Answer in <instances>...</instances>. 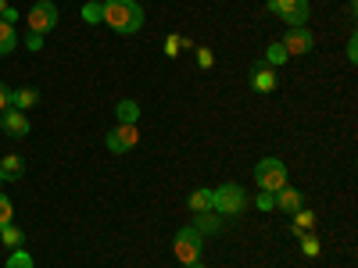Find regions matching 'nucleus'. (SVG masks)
I'll use <instances>...</instances> for the list:
<instances>
[{"instance_id":"obj_1","label":"nucleus","mask_w":358,"mask_h":268,"mask_svg":"<svg viewBox=\"0 0 358 268\" xmlns=\"http://www.w3.org/2000/svg\"><path fill=\"white\" fill-rule=\"evenodd\" d=\"M101 22H108V29H115L118 36H133L143 29V8L136 0H104Z\"/></svg>"},{"instance_id":"obj_2","label":"nucleus","mask_w":358,"mask_h":268,"mask_svg":"<svg viewBox=\"0 0 358 268\" xmlns=\"http://www.w3.org/2000/svg\"><path fill=\"white\" fill-rule=\"evenodd\" d=\"M248 207V190L241 183H222L219 190H212V211H219L222 218H233Z\"/></svg>"},{"instance_id":"obj_3","label":"nucleus","mask_w":358,"mask_h":268,"mask_svg":"<svg viewBox=\"0 0 358 268\" xmlns=\"http://www.w3.org/2000/svg\"><path fill=\"white\" fill-rule=\"evenodd\" d=\"M255 183L262 193H276L280 186H287V165L280 158H262L255 165Z\"/></svg>"},{"instance_id":"obj_4","label":"nucleus","mask_w":358,"mask_h":268,"mask_svg":"<svg viewBox=\"0 0 358 268\" xmlns=\"http://www.w3.org/2000/svg\"><path fill=\"white\" fill-rule=\"evenodd\" d=\"M201 240H204V236H201L194 225H183V229L176 232V240H172V254L179 258V265L201 261Z\"/></svg>"},{"instance_id":"obj_5","label":"nucleus","mask_w":358,"mask_h":268,"mask_svg":"<svg viewBox=\"0 0 358 268\" xmlns=\"http://www.w3.org/2000/svg\"><path fill=\"white\" fill-rule=\"evenodd\" d=\"M29 33H40V36H47V33H54V25H57V8L50 4V0H36L33 8H29Z\"/></svg>"},{"instance_id":"obj_6","label":"nucleus","mask_w":358,"mask_h":268,"mask_svg":"<svg viewBox=\"0 0 358 268\" xmlns=\"http://www.w3.org/2000/svg\"><path fill=\"white\" fill-rule=\"evenodd\" d=\"M268 11L280 15L290 29H294V25H305V22H308V15H312L308 0H268Z\"/></svg>"},{"instance_id":"obj_7","label":"nucleus","mask_w":358,"mask_h":268,"mask_svg":"<svg viewBox=\"0 0 358 268\" xmlns=\"http://www.w3.org/2000/svg\"><path fill=\"white\" fill-rule=\"evenodd\" d=\"M104 143H108L111 154H126V151H133V147L140 143V129H136V126H115V129L104 136Z\"/></svg>"},{"instance_id":"obj_8","label":"nucleus","mask_w":358,"mask_h":268,"mask_svg":"<svg viewBox=\"0 0 358 268\" xmlns=\"http://www.w3.org/2000/svg\"><path fill=\"white\" fill-rule=\"evenodd\" d=\"M283 43V50L294 57V54H308L312 47H315V40H312V33H308V29L305 25H294V29H287V36L280 40Z\"/></svg>"},{"instance_id":"obj_9","label":"nucleus","mask_w":358,"mask_h":268,"mask_svg":"<svg viewBox=\"0 0 358 268\" xmlns=\"http://www.w3.org/2000/svg\"><path fill=\"white\" fill-rule=\"evenodd\" d=\"M0 129H4L8 136H15V140H22V136H29V118L22 111L8 107L4 114H0Z\"/></svg>"},{"instance_id":"obj_10","label":"nucleus","mask_w":358,"mask_h":268,"mask_svg":"<svg viewBox=\"0 0 358 268\" xmlns=\"http://www.w3.org/2000/svg\"><path fill=\"white\" fill-rule=\"evenodd\" d=\"M251 89H255V94H273V89H276V68L255 65L251 68Z\"/></svg>"},{"instance_id":"obj_11","label":"nucleus","mask_w":358,"mask_h":268,"mask_svg":"<svg viewBox=\"0 0 358 268\" xmlns=\"http://www.w3.org/2000/svg\"><path fill=\"white\" fill-rule=\"evenodd\" d=\"M273 200H276V207H280V211H290V215L297 211V207H301V193H297L290 183H287V186H280V190L273 193Z\"/></svg>"},{"instance_id":"obj_12","label":"nucleus","mask_w":358,"mask_h":268,"mask_svg":"<svg viewBox=\"0 0 358 268\" xmlns=\"http://www.w3.org/2000/svg\"><path fill=\"white\" fill-rule=\"evenodd\" d=\"M40 104V94H36V89H29V86H18V89H11V107L15 111H29V107H36Z\"/></svg>"},{"instance_id":"obj_13","label":"nucleus","mask_w":358,"mask_h":268,"mask_svg":"<svg viewBox=\"0 0 358 268\" xmlns=\"http://www.w3.org/2000/svg\"><path fill=\"white\" fill-rule=\"evenodd\" d=\"M15 50H18V29H15V22L0 18V57L15 54Z\"/></svg>"},{"instance_id":"obj_14","label":"nucleus","mask_w":358,"mask_h":268,"mask_svg":"<svg viewBox=\"0 0 358 268\" xmlns=\"http://www.w3.org/2000/svg\"><path fill=\"white\" fill-rule=\"evenodd\" d=\"M115 114H118V126H136L140 122V104L136 100H118Z\"/></svg>"},{"instance_id":"obj_15","label":"nucleus","mask_w":358,"mask_h":268,"mask_svg":"<svg viewBox=\"0 0 358 268\" xmlns=\"http://www.w3.org/2000/svg\"><path fill=\"white\" fill-rule=\"evenodd\" d=\"M222 225H226V222H222L219 211H201V215L194 218V229H197L201 236H204V232H219Z\"/></svg>"},{"instance_id":"obj_16","label":"nucleus","mask_w":358,"mask_h":268,"mask_svg":"<svg viewBox=\"0 0 358 268\" xmlns=\"http://www.w3.org/2000/svg\"><path fill=\"white\" fill-rule=\"evenodd\" d=\"M0 244H4L8 251H18L22 244H25V232L11 222V225H4V229H0Z\"/></svg>"},{"instance_id":"obj_17","label":"nucleus","mask_w":358,"mask_h":268,"mask_svg":"<svg viewBox=\"0 0 358 268\" xmlns=\"http://www.w3.org/2000/svg\"><path fill=\"white\" fill-rule=\"evenodd\" d=\"M290 61V54L283 50V43L276 40V43H268V50H265V61L262 65H268V68H280V65H287Z\"/></svg>"},{"instance_id":"obj_18","label":"nucleus","mask_w":358,"mask_h":268,"mask_svg":"<svg viewBox=\"0 0 358 268\" xmlns=\"http://www.w3.org/2000/svg\"><path fill=\"white\" fill-rule=\"evenodd\" d=\"M187 204H190V211H194V215L212 211V190H194V193L187 197Z\"/></svg>"},{"instance_id":"obj_19","label":"nucleus","mask_w":358,"mask_h":268,"mask_svg":"<svg viewBox=\"0 0 358 268\" xmlns=\"http://www.w3.org/2000/svg\"><path fill=\"white\" fill-rule=\"evenodd\" d=\"M312 229H315V215L305 211V207H297V211H294V236H305Z\"/></svg>"},{"instance_id":"obj_20","label":"nucleus","mask_w":358,"mask_h":268,"mask_svg":"<svg viewBox=\"0 0 358 268\" xmlns=\"http://www.w3.org/2000/svg\"><path fill=\"white\" fill-rule=\"evenodd\" d=\"M0 172H4V179H22V172H25V161H22L18 154H8L4 161H0Z\"/></svg>"},{"instance_id":"obj_21","label":"nucleus","mask_w":358,"mask_h":268,"mask_svg":"<svg viewBox=\"0 0 358 268\" xmlns=\"http://www.w3.org/2000/svg\"><path fill=\"white\" fill-rule=\"evenodd\" d=\"M4 268H36V261L33 258H29V251H11V258H8V265Z\"/></svg>"},{"instance_id":"obj_22","label":"nucleus","mask_w":358,"mask_h":268,"mask_svg":"<svg viewBox=\"0 0 358 268\" xmlns=\"http://www.w3.org/2000/svg\"><path fill=\"white\" fill-rule=\"evenodd\" d=\"M15 222V204L8 200V193H0V229Z\"/></svg>"},{"instance_id":"obj_23","label":"nucleus","mask_w":358,"mask_h":268,"mask_svg":"<svg viewBox=\"0 0 358 268\" xmlns=\"http://www.w3.org/2000/svg\"><path fill=\"white\" fill-rule=\"evenodd\" d=\"M301 254H305V258H319V254H322V244L315 240L312 232H305V236H301Z\"/></svg>"},{"instance_id":"obj_24","label":"nucleus","mask_w":358,"mask_h":268,"mask_svg":"<svg viewBox=\"0 0 358 268\" xmlns=\"http://www.w3.org/2000/svg\"><path fill=\"white\" fill-rule=\"evenodd\" d=\"M83 22L101 25V4H97V0H86V4H83Z\"/></svg>"},{"instance_id":"obj_25","label":"nucleus","mask_w":358,"mask_h":268,"mask_svg":"<svg viewBox=\"0 0 358 268\" xmlns=\"http://www.w3.org/2000/svg\"><path fill=\"white\" fill-rule=\"evenodd\" d=\"M194 50H197V65H201V68H212V65H215V54L208 50V47H194Z\"/></svg>"},{"instance_id":"obj_26","label":"nucleus","mask_w":358,"mask_h":268,"mask_svg":"<svg viewBox=\"0 0 358 268\" xmlns=\"http://www.w3.org/2000/svg\"><path fill=\"white\" fill-rule=\"evenodd\" d=\"M8 107H11V89H8V86H0V114H4Z\"/></svg>"},{"instance_id":"obj_27","label":"nucleus","mask_w":358,"mask_h":268,"mask_svg":"<svg viewBox=\"0 0 358 268\" xmlns=\"http://www.w3.org/2000/svg\"><path fill=\"white\" fill-rule=\"evenodd\" d=\"M258 207H262V211H273V207H276L273 193H262V197H258Z\"/></svg>"},{"instance_id":"obj_28","label":"nucleus","mask_w":358,"mask_h":268,"mask_svg":"<svg viewBox=\"0 0 358 268\" xmlns=\"http://www.w3.org/2000/svg\"><path fill=\"white\" fill-rule=\"evenodd\" d=\"M25 47H29V50H40V47H43V36H40V33H29Z\"/></svg>"},{"instance_id":"obj_29","label":"nucleus","mask_w":358,"mask_h":268,"mask_svg":"<svg viewBox=\"0 0 358 268\" xmlns=\"http://www.w3.org/2000/svg\"><path fill=\"white\" fill-rule=\"evenodd\" d=\"M165 54H169V57L179 54V36H169V40H165Z\"/></svg>"},{"instance_id":"obj_30","label":"nucleus","mask_w":358,"mask_h":268,"mask_svg":"<svg viewBox=\"0 0 358 268\" xmlns=\"http://www.w3.org/2000/svg\"><path fill=\"white\" fill-rule=\"evenodd\" d=\"M355 57H358V40L351 36V40H348V61H355Z\"/></svg>"},{"instance_id":"obj_31","label":"nucleus","mask_w":358,"mask_h":268,"mask_svg":"<svg viewBox=\"0 0 358 268\" xmlns=\"http://www.w3.org/2000/svg\"><path fill=\"white\" fill-rule=\"evenodd\" d=\"M8 8H11V4H8V0H0V18H4V15H8Z\"/></svg>"},{"instance_id":"obj_32","label":"nucleus","mask_w":358,"mask_h":268,"mask_svg":"<svg viewBox=\"0 0 358 268\" xmlns=\"http://www.w3.org/2000/svg\"><path fill=\"white\" fill-rule=\"evenodd\" d=\"M183 268H204V265H201V261H190V265H183Z\"/></svg>"},{"instance_id":"obj_33","label":"nucleus","mask_w":358,"mask_h":268,"mask_svg":"<svg viewBox=\"0 0 358 268\" xmlns=\"http://www.w3.org/2000/svg\"><path fill=\"white\" fill-rule=\"evenodd\" d=\"M0 183H8V179H4V172H0Z\"/></svg>"}]
</instances>
